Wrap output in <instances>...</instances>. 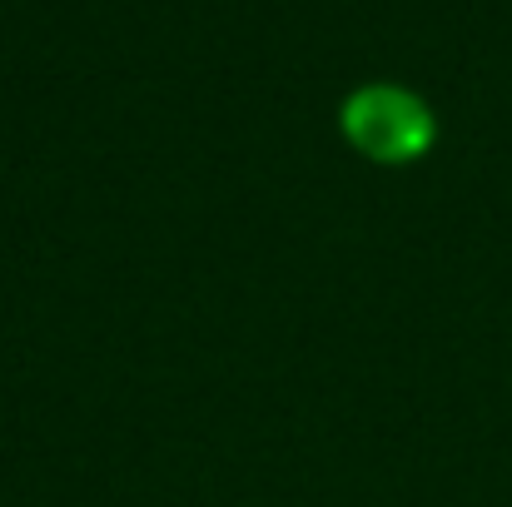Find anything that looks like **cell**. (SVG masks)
<instances>
[{"label": "cell", "instance_id": "obj_1", "mask_svg": "<svg viewBox=\"0 0 512 507\" xmlns=\"http://www.w3.org/2000/svg\"><path fill=\"white\" fill-rule=\"evenodd\" d=\"M339 130L373 165H413L438 140V120H433L428 100L403 85H388V80L348 90V100L339 105Z\"/></svg>", "mask_w": 512, "mask_h": 507}]
</instances>
